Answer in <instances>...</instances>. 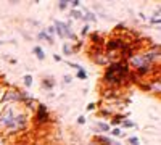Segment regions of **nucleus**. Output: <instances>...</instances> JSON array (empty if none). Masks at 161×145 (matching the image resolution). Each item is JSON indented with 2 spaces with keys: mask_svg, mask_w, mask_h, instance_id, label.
Segmentation results:
<instances>
[{
  "mask_svg": "<svg viewBox=\"0 0 161 145\" xmlns=\"http://www.w3.org/2000/svg\"><path fill=\"white\" fill-rule=\"evenodd\" d=\"M130 71H129V64L126 60H121V61H113L106 66L105 76H103V81L108 84V86H119L127 81Z\"/></svg>",
  "mask_w": 161,
  "mask_h": 145,
  "instance_id": "nucleus-1",
  "label": "nucleus"
},
{
  "mask_svg": "<svg viewBox=\"0 0 161 145\" xmlns=\"http://www.w3.org/2000/svg\"><path fill=\"white\" fill-rule=\"evenodd\" d=\"M127 64L136 70L139 76H143V74H147V73H150V71L153 70V66H155V64H152L148 60L145 58L143 53H134V55L127 60Z\"/></svg>",
  "mask_w": 161,
  "mask_h": 145,
  "instance_id": "nucleus-2",
  "label": "nucleus"
},
{
  "mask_svg": "<svg viewBox=\"0 0 161 145\" xmlns=\"http://www.w3.org/2000/svg\"><path fill=\"white\" fill-rule=\"evenodd\" d=\"M0 127H3L7 132H15V110L13 107H5L0 113Z\"/></svg>",
  "mask_w": 161,
  "mask_h": 145,
  "instance_id": "nucleus-3",
  "label": "nucleus"
},
{
  "mask_svg": "<svg viewBox=\"0 0 161 145\" xmlns=\"http://www.w3.org/2000/svg\"><path fill=\"white\" fill-rule=\"evenodd\" d=\"M50 120V111L47 108V105L44 103H39L37 105V110H36V123L37 124H44Z\"/></svg>",
  "mask_w": 161,
  "mask_h": 145,
  "instance_id": "nucleus-4",
  "label": "nucleus"
},
{
  "mask_svg": "<svg viewBox=\"0 0 161 145\" xmlns=\"http://www.w3.org/2000/svg\"><path fill=\"white\" fill-rule=\"evenodd\" d=\"M126 42L123 41V39H110L108 42H106V50H108V53H111V52H121L124 48Z\"/></svg>",
  "mask_w": 161,
  "mask_h": 145,
  "instance_id": "nucleus-5",
  "label": "nucleus"
},
{
  "mask_svg": "<svg viewBox=\"0 0 161 145\" xmlns=\"http://www.w3.org/2000/svg\"><path fill=\"white\" fill-rule=\"evenodd\" d=\"M53 28H55V34L61 39V41H64V39H66V32H68V28H71V26H68V24L63 23V21L55 20V23H53Z\"/></svg>",
  "mask_w": 161,
  "mask_h": 145,
  "instance_id": "nucleus-6",
  "label": "nucleus"
},
{
  "mask_svg": "<svg viewBox=\"0 0 161 145\" xmlns=\"http://www.w3.org/2000/svg\"><path fill=\"white\" fill-rule=\"evenodd\" d=\"M26 123H28V116L24 113H19V114H15V132L18 131H23L26 127Z\"/></svg>",
  "mask_w": 161,
  "mask_h": 145,
  "instance_id": "nucleus-7",
  "label": "nucleus"
},
{
  "mask_svg": "<svg viewBox=\"0 0 161 145\" xmlns=\"http://www.w3.org/2000/svg\"><path fill=\"white\" fill-rule=\"evenodd\" d=\"M82 21H86L87 24L95 23V21H97V15H95L93 11H90L89 8H86V11L82 13Z\"/></svg>",
  "mask_w": 161,
  "mask_h": 145,
  "instance_id": "nucleus-8",
  "label": "nucleus"
},
{
  "mask_svg": "<svg viewBox=\"0 0 161 145\" xmlns=\"http://www.w3.org/2000/svg\"><path fill=\"white\" fill-rule=\"evenodd\" d=\"M3 100H10V102H21L19 92H18V90H8V92H5Z\"/></svg>",
  "mask_w": 161,
  "mask_h": 145,
  "instance_id": "nucleus-9",
  "label": "nucleus"
},
{
  "mask_svg": "<svg viewBox=\"0 0 161 145\" xmlns=\"http://www.w3.org/2000/svg\"><path fill=\"white\" fill-rule=\"evenodd\" d=\"M32 53L37 57V60H40V61H44L45 58H47V55H45V52H44V48L40 47V45H36L34 47V50H32Z\"/></svg>",
  "mask_w": 161,
  "mask_h": 145,
  "instance_id": "nucleus-10",
  "label": "nucleus"
},
{
  "mask_svg": "<svg viewBox=\"0 0 161 145\" xmlns=\"http://www.w3.org/2000/svg\"><path fill=\"white\" fill-rule=\"evenodd\" d=\"M63 53H64L66 57L74 55V53H76V47H74V45H69L68 42H64V44H63Z\"/></svg>",
  "mask_w": 161,
  "mask_h": 145,
  "instance_id": "nucleus-11",
  "label": "nucleus"
},
{
  "mask_svg": "<svg viewBox=\"0 0 161 145\" xmlns=\"http://www.w3.org/2000/svg\"><path fill=\"white\" fill-rule=\"evenodd\" d=\"M42 87H44V89H48V90L55 87V81H53V77H52V76L42 79Z\"/></svg>",
  "mask_w": 161,
  "mask_h": 145,
  "instance_id": "nucleus-12",
  "label": "nucleus"
},
{
  "mask_svg": "<svg viewBox=\"0 0 161 145\" xmlns=\"http://www.w3.org/2000/svg\"><path fill=\"white\" fill-rule=\"evenodd\" d=\"M98 143H102V145H111L113 143V140L110 139V137H106V136H97V139H95Z\"/></svg>",
  "mask_w": 161,
  "mask_h": 145,
  "instance_id": "nucleus-13",
  "label": "nucleus"
},
{
  "mask_svg": "<svg viewBox=\"0 0 161 145\" xmlns=\"http://www.w3.org/2000/svg\"><path fill=\"white\" fill-rule=\"evenodd\" d=\"M97 127L100 129V132H110V131H111L110 124L108 123H103V121H98L97 123Z\"/></svg>",
  "mask_w": 161,
  "mask_h": 145,
  "instance_id": "nucleus-14",
  "label": "nucleus"
},
{
  "mask_svg": "<svg viewBox=\"0 0 161 145\" xmlns=\"http://www.w3.org/2000/svg\"><path fill=\"white\" fill-rule=\"evenodd\" d=\"M69 16H71L74 21H79V20H82V11H80V10H71Z\"/></svg>",
  "mask_w": 161,
  "mask_h": 145,
  "instance_id": "nucleus-15",
  "label": "nucleus"
},
{
  "mask_svg": "<svg viewBox=\"0 0 161 145\" xmlns=\"http://www.w3.org/2000/svg\"><path fill=\"white\" fill-rule=\"evenodd\" d=\"M23 82H24L26 87L29 89V87L32 86V76H31V74H24V76H23Z\"/></svg>",
  "mask_w": 161,
  "mask_h": 145,
  "instance_id": "nucleus-16",
  "label": "nucleus"
},
{
  "mask_svg": "<svg viewBox=\"0 0 161 145\" xmlns=\"http://www.w3.org/2000/svg\"><path fill=\"white\" fill-rule=\"evenodd\" d=\"M76 79H80V81H84V79H87V71L82 68V70H79L76 73Z\"/></svg>",
  "mask_w": 161,
  "mask_h": 145,
  "instance_id": "nucleus-17",
  "label": "nucleus"
},
{
  "mask_svg": "<svg viewBox=\"0 0 161 145\" xmlns=\"http://www.w3.org/2000/svg\"><path fill=\"white\" fill-rule=\"evenodd\" d=\"M68 7H71L73 10H77L80 7V0H68Z\"/></svg>",
  "mask_w": 161,
  "mask_h": 145,
  "instance_id": "nucleus-18",
  "label": "nucleus"
},
{
  "mask_svg": "<svg viewBox=\"0 0 161 145\" xmlns=\"http://www.w3.org/2000/svg\"><path fill=\"white\" fill-rule=\"evenodd\" d=\"M66 8H68V0H60V2H58V10L64 11Z\"/></svg>",
  "mask_w": 161,
  "mask_h": 145,
  "instance_id": "nucleus-19",
  "label": "nucleus"
},
{
  "mask_svg": "<svg viewBox=\"0 0 161 145\" xmlns=\"http://www.w3.org/2000/svg\"><path fill=\"white\" fill-rule=\"evenodd\" d=\"M44 31H45V34H47V36L55 37V28H53V26H48V28H45Z\"/></svg>",
  "mask_w": 161,
  "mask_h": 145,
  "instance_id": "nucleus-20",
  "label": "nucleus"
},
{
  "mask_svg": "<svg viewBox=\"0 0 161 145\" xmlns=\"http://www.w3.org/2000/svg\"><path fill=\"white\" fill-rule=\"evenodd\" d=\"M127 143H130V145H140V139L139 137H129Z\"/></svg>",
  "mask_w": 161,
  "mask_h": 145,
  "instance_id": "nucleus-21",
  "label": "nucleus"
},
{
  "mask_svg": "<svg viewBox=\"0 0 161 145\" xmlns=\"http://www.w3.org/2000/svg\"><path fill=\"white\" fill-rule=\"evenodd\" d=\"M110 134H111V136L119 137V136H123V131H121L119 127H113V131H110Z\"/></svg>",
  "mask_w": 161,
  "mask_h": 145,
  "instance_id": "nucleus-22",
  "label": "nucleus"
},
{
  "mask_svg": "<svg viewBox=\"0 0 161 145\" xmlns=\"http://www.w3.org/2000/svg\"><path fill=\"white\" fill-rule=\"evenodd\" d=\"M73 79H74L73 76H69V74H64V76H63V82H64V84H71V82H73Z\"/></svg>",
  "mask_w": 161,
  "mask_h": 145,
  "instance_id": "nucleus-23",
  "label": "nucleus"
},
{
  "mask_svg": "<svg viewBox=\"0 0 161 145\" xmlns=\"http://www.w3.org/2000/svg\"><path fill=\"white\" fill-rule=\"evenodd\" d=\"M45 36H47V34H45V31L42 29V31L36 36V39H37V41H45Z\"/></svg>",
  "mask_w": 161,
  "mask_h": 145,
  "instance_id": "nucleus-24",
  "label": "nucleus"
},
{
  "mask_svg": "<svg viewBox=\"0 0 161 145\" xmlns=\"http://www.w3.org/2000/svg\"><path fill=\"white\" fill-rule=\"evenodd\" d=\"M121 124H123V127H134V126H136V124H134L132 121H127V120H124V121L121 123Z\"/></svg>",
  "mask_w": 161,
  "mask_h": 145,
  "instance_id": "nucleus-25",
  "label": "nucleus"
},
{
  "mask_svg": "<svg viewBox=\"0 0 161 145\" xmlns=\"http://www.w3.org/2000/svg\"><path fill=\"white\" fill-rule=\"evenodd\" d=\"M89 31H90V24H86L84 28H82V31H80V34H82V36H87Z\"/></svg>",
  "mask_w": 161,
  "mask_h": 145,
  "instance_id": "nucleus-26",
  "label": "nucleus"
},
{
  "mask_svg": "<svg viewBox=\"0 0 161 145\" xmlns=\"http://www.w3.org/2000/svg\"><path fill=\"white\" fill-rule=\"evenodd\" d=\"M68 64H69V66H71V68H74V70H77V71H79V70H82V66H80V64H77V63H68Z\"/></svg>",
  "mask_w": 161,
  "mask_h": 145,
  "instance_id": "nucleus-27",
  "label": "nucleus"
},
{
  "mask_svg": "<svg viewBox=\"0 0 161 145\" xmlns=\"http://www.w3.org/2000/svg\"><path fill=\"white\" fill-rule=\"evenodd\" d=\"M77 123H79V124H84V123H86V116H79V118H77Z\"/></svg>",
  "mask_w": 161,
  "mask_h": 145,
  "instance_id": "nucleus-28",
  "label": "nucleus"
},
{
  "mask_svg": "<svg viewBox=\"0 0 161 145\" xmlns=\"http://www.w3.org/2000/svg\"><path fill=\"white\" fill-rule=\"evenodd\" d=\"M150 23L152 24H159L161 21H159V18H150Z\"/></svg>",
  "mask_w": 161,
  "mask_h": 145,
  "instance_id": "nucleus-29",
  "label": "nucleus"
},
{
  "mask_svg": "<svg viewBox=\"0 0 161 145\" xmlns=\"http://www.w3.org/2000/svg\"><path fill=\"white\" fill-rule=\"evenodd\" d=\"M0 145H7V140H5V137L0 134Z\"/></svg>",
  "mask_w": 161,
  "mask_h": 145,
  "instance_id": "nucleus-30",
  "label": "nucleus"
},
{
  "mask_svg": "<svg viewBox=\"0 0 161 145\" xmlns=\"http://www.w3.org/2000/svg\"><path fill=\"white\" fill-rule=\"evenodd\" d=\"M93 108H95V103H89V105H87V110H89V111H92Z\"/></svg>",
  "mask_w": 161,
  "mask_h": 145,
  "instance_id": "nucleus-31",
  "label": "nucleus"
},
{
  "mask_svg": "<svg viewBox=\"0 0 161 145\" xmlns=\"http://www.w3.org/2000/svg\"><path fill=\"white\" fill-rule=\"evenodd\" d=\"M53 60H55V61H61V57L60 55H53Z\"/></svg>",
  "mask_w": 161,
  "mask_h": 145,
  "instance_id": "nucleus-32",
  "label": "nucleus"
},
{
  "mask_svg": "<svg viewBox=\"0 0 161 145\" xmlns=\"http://www.w3.org/2000/svg\"><path fill=\"white\" fill-rule=\"evenodd\" d=\"M111 145H123V143H121V142H118V140H113V143Z\"/></svg>",
  "mask_w": 161,
  "mask_h": 145,
  "instance_id": "nucleus-33",
  "label": "nucleus"
},
{
  "mask_svg": "<svg viewBox=\"0 0 161 145\" xmlns=\"http://www.w3.org/2000/svg\"><path fill=\"white\" fill-rule=\"evenodd\" d=\"M3 44H5V41H0V47H2Z\"/></svg>",
  "mask_w": 161,
  "mask_h": 145,
  "instance_id": "nucleus-34",
  "label": "nucleus"
}]
</instances>
